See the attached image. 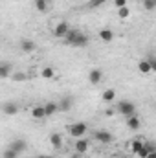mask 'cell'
<instances>
[{
  "instance_id": "cell-9",
  "label": "cell",
  "mask_w": 156,
  "mask_h": 158,
  "mask_svg": "<svg viewBox=\"0 0 156 158\" xmlns=\"http://www.w3.org/2000/svg\"><path fill=\"white\" fill-rule=\"evenodd\" d=\"M20 50L24 53H33L37 50V44H35V40H31V39H22L20 40Z\"/></svg>"
},
{
  "instance_id": "cell-23",
  "label": "cell",
  "mask_w": 156,
  "mask_h": 158,
  "mask_svg": "<svg viewBox=\"0 0 156 158\" xmlns=\"http://www.w3.org/2000/svg\"><path fill=\"white\" fill-rule=\"evenodd\" d=\"M117 17H119L121 20L129 19V17H130V9H129V6H123V7H119V9H117Z\"/></svg>"
},
{
  "instance_id": "cell-26",
  "label": "cell",
  "mask_w": 156,
  "mask_h": 158,
  "mask_svg": "<svg viewBox=\"0 0 156 158\" xmlns=\"http://www.w3.org/2000/svg\"><path fill=\"white\" fill-rule=\"evenodd\" d=\"M2 158H18V155H17L15 151H11V149H6V151L2 153Z\"/></svg>"
},
{
  "instance_id": "cell-32",
  "label": "cell",
  "mask_w": 156,
  "mask_h": 158,
  "mask_svg": "<svg viewBox=\"0 0 156 158\" xmlns=\"http://www.w3.org/2000/svg\"><path fill=\"white\" fill-rule=\"evenodd\" d=\"M70 158H83V155H79V153H74V155H72Z\"/></svg>"
},
{
  "instance_id": "cell-33",
  "label": "cell",
  "mask_w": 156,
  "mask_h": 158,
  "mask_svg": "<svg viewBox=\"0 0 156 158\" xmlns=\"http://www.w3.org/2000/svg\"><path fill=\"white\" fill-rule=\"evenodd\" d=\"M119 158H129V156H119Z\"/></svg>"
},
{
  "instance_id": "cell-24",
  "label": "cell",
  "mask_w": 156,
  "mask_h": 158,
  "mask_svg": "<svg viewBox=\"0 0 156 158\" xmlns=\"http://www.w3.org/2000/svg\"><path fill=\"white\" fill-rule=\"evenodd\" d=\"M142 145H143V142H142V138H136V140H134V142L130 143V149H132V153L136 155V153H138V151L142 149Z\"/></svg>"
},
{
  "instance_id": "cell-11",
  "label": "cell",
  "mask_w": 156,
  "mask_h": 158,
  "mask_svg": "<svg viewBox=\"0 0 156 158\" xmlns=\"http://www.w3.org/2000/svg\"><path fill=\"white\" fill-rule=\"evenodd\" d=\"M13 64L11 63H0V79H7L13 74Z\"/></svg>"
},
{
  "instance_id": "cell-8",
  "label": "cell",
  "mask_w": 156,
  "mask_h": 158,
  "mask_svg": "<svg viewBox=\"0 0 156 158\" xmlns=\"http://www.w3.org/2000/svg\"><path fill=\"white\" fill-rule=\"evenodd\" d=\"M103 81V70H99V68H92L90 72H88V83L90 85H99Z\"/></svg>"
},
{
  "instance_id": "cell-13",
  "label": "cell",
  "mask_w": 156,
  "mask_h": 158,
  "mask_svg": "<svg viewBox=\"0 0 156 158\" xmlns=\"http://www.w3.org/2000/svg\"><path fill=\"white\" fill-rule=\"evenodd\" d=\"M50 145H51L53 149H63V136H61L59 132L50 134Z\"/></svg>"
},
{
  "instance_id": "cell-25",
  "label": "cell",
  "mask_w": 156,
  "mask_h": 158,
  "mask_svg": "<svg viewBox=\"0 0 156 158\" xmlns=\"http://www.w3.org/2000/svg\"><path fill=\"white\" fill-rule=\"evenodd\" d=\"M143 7L147 11H154L156 9V0H143Z\"/></svg>"
},
{
  "instance_id": "cell-14",
  "label": "cell",
  "mask_w": 156,
  "mask_h": 158,
  "mask_svg": "<svg viewBox=\"0 0 156 158\" xmlns=\"http://www.w3.org/2000/svg\"><path fill=\"white\" fill-rule=\"evenodd\" d=\"M97 37L103 40V42H112V39H114V31L109 30V28H103V30L97 31Z\"/></svg>"
},
{
  "instance_id": "cell-28",
  "label": "cell",
  "mask_w": 156,
  "mask_h": 158,
  "mask_svg": "<svg viewBox=\"0 0 156 158\" xmlns=\"http://www.w3.org/2000/svg\"><path fill=\"white\" fill-rule=\"evenodd\" d=\"M112 6L119 9V7H123V6H127V0H112Z\"/></svg>"
},
{
  "instance_id": "cell-6",
  "label": "cell",
  "mask_w": 156,
  "mask_h": 158,
  "mask_svg": "<svg viewBox=\"0 0 156 158\" xmlns=\"http://www.w3.org/2000/svg\"><path fill=\"white\" fill-rule=\"evenodd\" d=\"M72 105H74V98L72 96H63L57 101V112H68V110H72Z\"/></svg>"
},
{
  "instance_id": "cell-18",
  "label": "cell",
  "mask_w": 156,
  "mask_h": 158,
  "mask_svg": "<svg viewBox=\"0 0 156 158\" xmlns=\"http://www.w3.org/2000/svg\"><path fill=\"white\" fill-rule=\"evenodd\" d=\"M138 70L143 74V76H147V74H151L153 70H151V64H149V61L147 59H142L140 63H138Z\"/></svg>"
},
{
  "instance_id": "cell-12",
  "label": "cell",
  "mask_w": 156,
  "mask_h": 158,
  "mask_svg": "<svg viewBox=\"0 0 156 158\" xmlns=\"http://www.w3.org/2000/svg\"><path fill=\"white\" fill-rule=\"evenodd\" d=\"M0 110H2L6 116H13V114L18 112V105H17V103H4V105L0 107Z\"/></svg>"
},
{
  "instance_id": "cell-2",
  "label": "cell",
  "mask_w": 156,
  "mask_h": 158,
  "mask_svg": "<svg viewBox=\"0 0 156 158\" xmlns=\"http://www.w3.org/2000/svg\"><path fill=\"white\" fill-rule=\"evenodd\" d=\"M86 131H88V127H86V123H84V121L72 123V125L68 127V134H70L72 138H83V136L86 134Z\"/></svg>"
},
{
  "instance_id": "cell-27",
  "label": "cell",
  "mask_w": 156,
  "mask_h": 158,
  "mask_svg": "<svg viewBox=\"0 0 156 158\" xmlns=\"http://www.w3.org/2000/svg\"><path fill=\"white\" fill-rule=\"evenodd\" d=\"M105 2H109V0H90V2H88V7L94 9V7H97V6H101V4H105Z\"/></svg>"
},
{
  "instance_id": "cell-5",
  "label": "cell",
  "mask_w": 156,
  "mask_h": 158,
  "mask_svg": "<svg viewBox=\"0 0 156 158\" xmlns=\"http://www.w3.org/2000/svg\"><path fill=\"white\" fill-rule=\"evenodd\" d=\"M7 149H11V151H15L17 155H20V153H24V151L28 149V143H26L24 138H13V140L9 142V147H7Z\"/></svg>"
},
{
  "instance_id": "cell-21",
  "label": "cell",
  "mask_w": 156,
  "mask_h": 158,
  "mask_svg": "<svg viewBox=\"0 0 156 158\" xmlns=\"http://www.w3.org/2000/svg\"><path fill=\"white\" fill-rule=\"evenodd\" d=\"M48 6H50V0H35V9L40 13L48 11Z\"/></svg>"
},
{
  "instance_id": "cell-22",
  "label": "cell",
  "mask_w": 156,
  "mask_h": 158,
  "mask_svg": "<svg viewBox=\"0 0 156 158\" xmlns=\"http://www.w3.org/2000/svg\"><path fill=\"white\" fill-rule=\"evenodd\" d=\"M11 81H15V83H20V81H26L28 79V74H24V72H13L11 76H9Z\"/></svg>"
},
{
  "instance_id": "cell-31",
  "label": "cell",
  "mask_w": 156,
  "mask_h": 158,
  "mask_svg": "<svg viewBox=\"0 0 156 158\" xmlns=\"http://www.w3.org/2000/svg\"><path fill=\"white\" fill-rule=\"evenodd\" d=\"M145 158H156V151H149V153H147V156Z\"/></svg>"
},
{
  "instance_id": "cell-20",
  "label": "cell",
  "mask_w": 156,
  "mask_h": 158,
  "mask_svg": "<svg viewBox=\"0 0 156 158\" xmlns=\"http://www.w3.org/2000/svg\"><path fill=\"white\" fill-rule=\"evenodd\" d=\"M40 77L42 79H53L55 77V70H53L51 66H44V68L40 70Z\"/></svg>"
},
{
  "instance_id": "cell-1",
  "label": "cell",
  "mask_w": 156,
  "mask_h": 158,
  "mask_svg": "<svg viewBox=\"0 0 156 158\" xmlns=\"http://www.w3.org/2000/svg\"><path fill=\"white\" fill-rule=\"evenodd\" d=\"M114 109H116L117 114H121V116H125V118H129V116L136 114V105H134L132 101H127V99L119 101V103H117Z\"/></svg>"
},
{
  "instance_id": "cell-19",
  "label": "cell",
  "mask_w": 156,
  "mask_h": 158,
  "mask_svg": "<svg viewBox=\"0 0 156 158\" xmlns=\"http://www.w3.org/2000/svg\"><path fill=\"white\" fill-rule=\"evenodd\" d=\"M31 116H33L35 119L46 118V116H44V107H42V105H35V107H31Z\"/></svg>"
},
{
  "instance_id": "cell-10",
  "label": "cell",
  "mask_w": 156,
  "mask_h": 158,
  "mask_svg": "<svg viewBox=\"0 0 156 158\" xmlns=\"http://www.w3.org/2000/svg\"><path fill=\"white\" fill-rule=\"evenodd\" d=\"M140 127H142V119L138 118L136 114H132V116L127 118V129H130V131H140Z\"/></svg>"
},
{
  "instance_id": "cell-36",
  "label": "cell",
  "mask_w": 156,
  "mask_h": 158,
  "mask_svg": "<svg viewBox=\"0 0 156 158\" xmlns=\"http://www.w3.org/2000/svg\"><path fill=\"white\" fill-rule=\"evenodd\" d=\"M26 158H33V156H26Z\"/></svg>"
},
{
  "instance_id": "cell-17",
  "label": "cell",
  "mask_w": 156,
  "mask_h": 158,
  "mask_svg": "<svg viewBox=\"0 0 156 158\" xmlns=\"http://www.w3.org/2000/svg\"><path fill=\"white\" fill-rule=\"evenodd\" d=\"M101 99H103L105 103H112V101L116 99V90H114V88H107V90H103Z\"/></svg>"
},
{
  "instance_id": "cell-7",
  "label": "cell",
  "mask_w": 156,
  "mask_h": 158,
  "mask_svg": "<svg viewBox=\"0 0 156 158\" xmlns=\"http://www.w3.org/2000/svg\"><path fill=\"white\" fill-rule=\"evenodd\" d=\"M88 42H90L88 35H84V33L77 31L76 37L72 39V42H70V46H74V48H84V46H88Z\"/></svg>"
},
{
  "instance_id": "cell-30",
  "label": "cell",
  "mask_w": 156,
  "mask_h": 158,
  "mask_svg": "<svg viewBox=\"0 0 156 158\" xmlns=\"http://www.w3.org/2000/svg\"><path fill=\"white\" fill-rule=\"evenodd\" d=\"M105 114H107V116H114V114H116V109H107Z\"/></svg>"
},
{
  "instance_id": "cell-4",
  "label": "cell",
  "mask_w": 156,
  "mask_h": 158,
  "mask_svg": "<svg viewBox=\"0 0 156 158\" xmlns=\"http://www.w3.org/2000/svg\"><path fill=\"white\" fill-rule=\"evenodd\" d=\"M94 138H96L99 143H105V145H109V143H112V142H114V136H112V132H109V131H103V129H97V131L94 132Z\"/></svg>"
},
{
  "instance_id": "cell-34",
  "label": "cell",
  "mask_w": 156,
  "mask_h": 158,
  "mask_svg": "<svg viewBox=\"0 0 156 158\" xmlns=\"http://www.w3.org/2000/svg\"><path fill=\"white\" fill-rule=\"evenodd\" d=\"M44 158H53V156H44Z\"/></svg>"
},
{
  "instance_id": "cell-3",
  "label": "cell",
  "mask_w": 156,
  "mask_h": 158,
  "mask_svg": "<svg viewBox=\"0 0 156 158\" xmlns=\"http://www.w3.org/2000/svg\"><path fill=\"white\" fill-rule=\"evenodd\" d=\"M68 30H70V24H68L66 20H61V22H57L55 28L51 30V35H53L55 39H64V35L68 33Z\"/></svg>"
},
{
  "instance_id": "cell-16",
  "label": "cell",
  "mask_w": 156,
  "mask_h": 158,
  "mask_svg": "<svg viewBox=\"0 0 156 158\" xmlns=\"http://www.w3.org/2000/svg\"><path fill=\"white\" fill-rule=\"evenodd\" d=\"M44 107V116L46 118H50V116H53L55 112H57V101H48L46 105H42Z\"/></svg>"
},
{
  "instance_id": "cell-29",
  "label": "cell",
  "mask_w": 156,
  "mask_h": 158,
  "mask_svg": "<svg viewBox=\"0 0 156 158\" xmlns=\"http://www.w3.org/2000/svg\"><path fill=\"white\" fill-rule=\"evenodd\" d=\"M147 61H149V64H151V70L154 72V70H156V61L153 59V57H151V59H147Z\"/></svg>"
},
{
  "instance_id": "cell-15",
  "label": "cell",
  "mask_w": 156,
  "mask_h": 158,
  "mask_svg": "<svg viewBox=\"0 0 156 158\" xmlns=\"http://www.w3.org/2000/svg\"><path fill=\"white\" fill-rule=\"evenodd\" d=\"M74 147H76V153H79V155H84V153L88 151V142H86L84 138H77Z\"/></svg>"
},
{
  "instance_id": "cell-35",
  "label": "cell",
  "mask_w": 156,
  "mask_h": 158,
  "mask_svg": "<svg viewBox=\"0 0 156 158\" xmlns=\"http://www.w3.org/2000/svg\"><path fill=\"white\" fill-rule=\"evenodd\" d=\"M35 158H44V156H35Z\"/></svg>"
}]
</instances>
